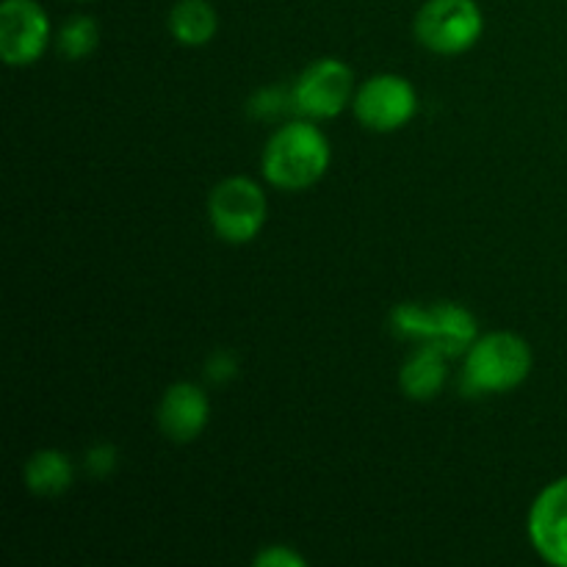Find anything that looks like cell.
<instances>
[{
	"mask_svg": "<svg viewBox=\"0 0 567 567\" xmlns=\"http://www.w3.org/2000/svg\"><path fill=\"white\" fill-rule=\"evenodd\" d=\"M535 365L532 347L515 332H491L480 336L465 352L463 393H509L524 385Z\"/></svg>",
	"mask_w": 567,
	"mask_h": 567,
	"instance_id": "3957f363",
	"label": "cell"
},
{
	"mask_svg": "<svg viewBox=\"0 0 567 567\" xmlns=\"http://www.w3.org/2000/svg\"><path fill=\"white\" fill-rule=\"evenodd\" d=\"M25 487L39 498H55L72 485V463L59 449H39L22 468Z\"/></svg>",
	"mask_w": 567,
	"mask_h": 567,
	"instance_id": "7c38bea8",
	"label": "cell"
},
{
	"mask_svg": "<svg viewBox=\"0 0 567 567\" xmlns=\"http://www.w3.org/2000/svg\"><path fill=\"white\" fill-rule=\"evenodd\" d=\"M210 402L194 382H175L164 391L158 404V426L172 443H192L205 432Z\"/></svg>",
	"mask_w": 567,
	"mask_h": 567,
	"instance_id": "30bf717a",
	"label": "cell"
},
{
	"mask_svg": "<svg viewBox=\"0 0 567 567\" xmlns=\"http://www.w3.org/2000/svg\"><path fill=\"white\" fill-rule=\"evenodd\" d=\"M100 42V28L97 22L89 14H75L61 25L59 37H55V50L61 59L66 61H81L94 53Z\"/></svg>",
	"mask_w": 567,
	"mask_h": 567,
	"instance_id": "5bb4252c",
	"label": "cell"
},
{
	"mask_svg": "<svg viewBox=\"0 0 567 567\" xmlns=\"http://www.w3.org/2000/svg\"><path fill=\"white\" fill-rule=\"evenodd\" d=\"M210 227L227 244H249L269 219V199L252 177H225L208 197Z\"/></svg>",
	"mask_w": 567,
	"mask_h": 567,
	"instance_id": "5b68a950",
	"label": "cell"
},
{
	"mask_svg": "<svg viewBox=\"0 0 567 567\" xmlns=\"http://www.w3.org/2000/svg\"><path fill=\"white\" fill-rule=\"evenodd\" d=\"M532 548L554 567H567V476L543 487L529 509Z\"/></svg>",
	"mask_w": 567,
	"mask_h": 567,
	"instance_id": "9c48e42d",
	"label": "cell"
},
{
	"mask_svg": "<svg viewBox=\"0 0 567 567\" xmlns=\"http://www.w3.org/2000/svg\"><path fill=\"white\" fill-rule=\"evenodd\" d=\"M332 161L330 138L313 120L286 122L271 133L260 155L266 183L280 192H305L327 175Z\"/></svg>",
	"mask_w": 567,
	"mask_h": 567,
	"instance_id": "6da1fadb",
	"label": "cell"
},
{
	"mask_svg": "<svg viewBox=\"0 0 567 567\" xmlns=\"http://www.w3.org/2000/svg\"><path fill=\"white\" fill-rule=\"evenodd\" d=\"M391 332L419 347H435L452 358H463L480 338V324L468 308L457 302L415 305L402 302L391 310Z\"/></svg>",
	"mask_w": 567,
	"mask_h": 567,
	"instance_id": "7a4b0ae2",
	"label": "cell"
},
{
	"mask_svg": "<svg viewBox=\"0 0 567 567\" xmlns=\"http://www.w3.org/2000/svg\"><path fill=\"white\" fill-rule=\"evenodd\" d=\"M50 44L48 11L37 0L0 3V59L9 66H31Z\"/></svg>",
	"mask_w": 567,
	"mask_h": 567,
	"instance_id": "ba28073f",
	"label": "cell"
},
{
	"mask_svg": "<svg viewBox=\"0 0 567 567\" xmlns=\"http://www.w3.org/2000/svg\"><path fill=\"white\" fill-rule=\"evenodd\" d=\"M236 371H238V363L230 352H214L210 354L208 365H205V374H208V380L214 382V385H225V382H230L233 377H236Z\"/></svg>",
	"mask_w": 567,
	"mask_h": 567,
	"instance_id": "2e32d148",
	"label": "cell"
},
{
	"mask_svg": "<svg viewBox=\"0 0 567 567\" xmlns=\"http://www.w3.org/2000/svg\"><path fill=\"white\" fill-rule=\"evenodd\" d=\"M255 567H305L302 554H297L293 548L288 546H269V548H260L252 559Z\"/></svg>",
	"mask_w": 567,
	"mask_h": 567,
	"instance_id": "9a60e30c",
	"label": "cell"
},
{
	"mask_svg": "<svg viewBox=\"0 0 567 567\" xmlns=\"http://www.w3.org/2000/svg\"><path fill=\"white\" fill-rule=\"evenodd\" d=\"M354 72L341 59H319L305 66L291 86L293 111L308 120H332L354 100Z\"/></svg>",
	"mask_w": 567,
	"mask_h": 567,
	"instance_id": "8992f818",
	"label": "cell"
},
{
	"mask_svg": "<svg viewBox=\"0 0 567 567\" xmlns=\"http://www.w3.org/2000/svg\"><path fill=\"white\" fill-rule=\"evenodd\" d=\"M413 33L435 55H463L485 33L476 0H426L413 20Z\"/></svg>",
	"mask_w": 567,
	"mask_h": 567,
	"instance_id": "277c9868",
	"label": "cell"
},
{
	"mask_svg": "<svg viewBox=\"0 0 567 567\" xmlns=\"http://www.w3.org/2000/svg\"><path fill=\"white\" fill-rule=\"evenodd\" d=\"M446 354L435 347H419L399 371V388L413 402H430L446 385Z\"/></svg>",
	"mask_w": 567,
	"mask_h": 567,
	"instance_id": "8fae6325",
	"label": "cell"
},
{
	"mask_svg": "<svg viewBox=\"0 0 567 567\" xmlns=\"http://www.w3.org/2000/svg\"><path fill=\"white\" fill-rule=\"evenodd\" d=\"M354 116L365 131L393 133L402 131L419 111V92L404 75L382 72L369 78L354 92Z\"/></svg>",
	"mask_w": 567,
	"mask_h": 567,
	"instance_id": "52a82bcc",
	"label": "cell"
},
{
	"mask_svg": "<svg viewBox=\"0 0 567 567\" xmlns=\"http://www.w3.org/2000/svg\"><path fill=\"white\" fill-rule=\"evenodd\" d=\"M116 468V449L109 443L89 449L86 452V471L92 476H109Z\"/></svg>",
	"mask_w": 567,
	"mask_h": 567,
	"instance_id": "e0dca14e",
	"label": "cell"
},
{
	"mask_svg": "<svg viewBox=\"0 0 567 567\" xmlns=\"http://www.w3.org/2000/svg\"><path fill=\"white\" fill-rule=\"evenodd\" d=\"M219 31V14L208 0H177L169 11V33L186 48H203Z\"/></svg>",
	"mask_w": 567,
	"mask_h": 567,
	"instance_id": "4fadbf2b",
	"label": "cell"
}]
</instances>
